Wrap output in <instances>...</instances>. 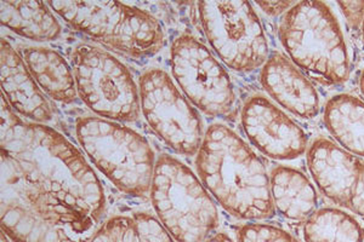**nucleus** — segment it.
<instances>
[{"instance_id":"obj_1","label":"nucleus","mask_w":364,"mask_h":242,"mask_svg":"<svg viewBox=\"0 0 364 242\" xmlns=\"http://www.w3.org/2000/svg\"><path fill=\"white\" fill-rule=\"evenodd\" d=\"M1 229L15 242H90L104 189L70 141L1 99Z\"/></svg>"},{"instance_id":"obj_2","label":"nucleus","mask_w":364,"mask_h":242,"mask_svg":"<svg viewBox=\"0 0 364 242\" xmlns=\"http://www.w3.org/2000/svg\"><path fill=\"white\" fill-rule=\"evenodd\" d=\"M196 166L205 188L235 217L267 219L274 214L265 165L248 144L224 125H211Z\"/></svg>"},{"instance_id":"obj_3","label":"nucleus","mask_w":364,"mask_h":242,"mask_svg":"<svg viewBox=\"0 0 364 242\" xmlns=\"http://www.w3.org/2000/svg\"><path fill=\"white\" fill-rule=\"evenodd\" d=\"M279 39L294 65L312 78L331 85L348 80V45L336 15L326 3H295L282 18Z\"/></svg>"},{"instance_id":"obj_4","label":"nucleus","mask_w":364,"mask_h":242,"mask_svg":"<svg viewBox=\"0 0 364 242\" xmlns=\"http://www.w3.org/2000/svg\"><path fill=\"white\" fill-rule=\"evenodd\" d=\"M151 199L161 226L176 242H204L219 214L198 178L173 156L156 161Z\"/></svg>"},{"instance_id":"obj_5","label":"nucleus","mask_w":364,"mask_h":242,"mask_svg":"<svg viewBox=\"0 0 364 242\" xmlns=\"http://www.w3.org/2000/svg\"><path fill=\"white\" fill-rule=\"evenodd\" d=\"M48 5L79 32L134 57L152 56L164 45L159 21L141 9L116 1H50Z\"/></svg>"},{"instance_id":"obj_6","label":"nucleus","mask_w":364,"mask_h":242,"mask_svg":"<svg viewBox=\"0 0 364 242\" xmlns=\"http://www.w3.org/2000/svg\"><path fill=\"white\" fill-rule=\"evenodd\" d=\"M75 131L91 161L120 192L135 197L149 193L156 163L140 133L100 118L79 120Z\"/></svg>"},{"instance_id":"obj_7","label":"nucleus","mask_w":364,"mask_h":242,"mask_svg":"<svg viewBox=\"0 0 364 242\" xmlns=\"http://www.w3.org/2000/svg\"><path fill=\"white\" fill-rule=\"evenodd\" d=\"M78 94L91 111L114 120L134 121L140 115V94L127 67L105 50L79 45L72 54Z\"/></svg>"},{"instance_id":"obj_8","label":"nucleus","mask_w":364,"mask_h":242,"mask_svg":"<svg viewBox=\"0 0 364 242\" xmlns=\"http://www.w3.org/2000/svg\"><path fill=\"white\" fill-rule=\"evenodd\" d=\"M204 33L221 61L237 72H250L269 60L265 32L245 1L199 3Z\"/></svg>"},{"instance_id":"obj_9","label":"nucleus","mask_w":364,"mask_h":242,"mask_svg":"<svg viewBox=\"0 0 364 242\" xmlns=\"http://www.w3.org/2000/svg\"><path fill=\"white\" fill-rule=\"evenodd\" d=\"M141 109L149 126L178 154L195 155L203 141L202 120L166 72L147 70L140 78Z\"/></svg>"},{"instance_id":"obj_10","label":"nucleus","mask_w":364,"mask_h":242,"mask_svg":"<svg viewBox=\"0 0 364 242\" xmlns=\"http://www.w3.org/2000/svg\"><path fill=\"white\" fill-rule=\"evenodd\" d=\"M170 61L175 80L196 107L213 116L230 113L235 103L231 79L200 41L178 37Z\"/></svg>"},{"instance_id":"obj_11","label":"nucleus","mask_w":364,"mask_h":242,"mask_svg":"<svg viewBox=\"0 0 364 242\" xmlns=\"http://www.w3.org/2000/svg\"><path fill=\"white\" fill-rule=\"evenodd\" d=\"M307 165L321 193L364 217V160L319 138L307 152Z\"/></svg>"},{"instance_id":"obj_12","label":"nucleus","mask_w":364,"mask_h":242,"mask_svg":"<svg viewBox=\"0 0 364 242\" xmlns=\"http://www.w3.org/2000/svg\"><path fill=\"white\" fill-rule=\"evenodd\" d=\"M242 125L250 142L272 159L293 160L306 152L305 131L262 96H254L245 103Z\"/></svg>"},{"instance_id":"obj_13","label":"nucleus","mask_w":364,"mask_h":242,"mask_svg":"<svg viewBox=\"0 0 364 242\" xmlns=\"http://www.w3.org/2000/svg\"><path fill=\"white\" fill-rule=\"evenodd\" d=\"M261 84L282 107L302 119H312L319 111V96L310 80L283 55L274 53L261 72Z\"/></svg>"},{"instance_id":"obj_14","label":"nucleus","mask_w":364,"mask_h":242,"mask_svg":"<svg viewBox=\"0 0 364 242\" xmlns=\"http://www.w3.org/2000/svg\"><path fill=\"white\" fill-rule=\"evenodd\" d=\"M1 87L10 106L36 123H48L53 111L28 68L13 46L1 40Z\"/></svg>"},{"instance_id":"obj_15","label":"nucleus","mask_w":364,"mask_h":242,"mask_svg":"<svg viewBox=\"0 0 364 242\" xmlns=\"http://www.w3.org/2000/svg\"><path fill=\"white\" fill-rule=\"evenodd\" d=\"M271 195L278 212L290 221L310 217L318 205L315 187L295 168L278 166L271 173Z\"/></svg>"},{"instance_id":"obj_16","label":"nucleus","mask_w":364,"mask_h":242,"mask_svg":"<svg viewBox=\"0 0 364 242\" xmlns=\"http://www.w3.org/2000/svg\"><path fill=\"white\" fill-rule=\"evenodd\" d=\"M22 57L34 80L51 99L63 103L75 101V79L61 55L46 48H27L22 50Z\"/></svg>"},{"instance_id":"obj_17","label":"nucleus","mask_w":364,"mask_h":242,"mask_svg":"<svg viewBox=\"0 0 364 242\" xmlns=\"http://www.w3.org/2000/svg\"><path fill=\"white\" fill-rule=\"evenodd\" d=\"M323 120L336 142L364 158V102L352 94H336L326 104Z\"/></svg>"},{"instance_id":"obj_18","label":"nucleus","mask_w":364,"mask_h":242,"mask_svg":"<svg viewBox=\"0 0 364 242\" xmlns=\"http://www.w3.org/2000/svg\"><path fill=\"white\" fill-rule=\"evenodd\" d=\"M0 9L1 25L21 37L50 41L56 40L61 34V26L46 3L3 0Z\"/></svg>"},{"instance_id":"obj_19","label":"nucleus","mask_w":364,"mask_h":242,"mask_svg":"<svg viewBox=\"0 0 364 242\" xmlns=\"http://www.w3.org/2000/svg\"><path fill=\"white\" fill-rule=\"evenodd\" d=\"M90 242H176L154 216H117L100 226Z\"/></svg>"},{"instance_id":"obj_20","label":"nucleus","mask_w":364,"mask_h":242,"mask_svg":"<svg viewBox=\"0 0 364 242\" xmlns=\"http://www.w3.org/2000/svg\"><path fill=\"white\" fill-rule=\"evenodd\" d=\"M306 242H364V229L351 214L321 209L307 218L302 228Z\"/></svg>"},{"instance_id":"obj_21","label":"nucleus","mask_w":364,"mask_h":242,"mask_svg":"<svg viewBox=\"0 0 364 242\" xmlns=\"http://www.w3.org/2000/svg\"><path fill=\"white\" fill-rule=\"evenodd\" d=\"M238 242H299L286 230L269 226L252 223L240 226L238 230Z\"/></svg>"},{"instance_id":"obj_22","label":"nucleus","mask_w":364,"mask_h":242,"mask_svg":"<svg viewBox=\"0 0 364 242\" xmlns=\"http://www.w3.org/2000/svg\"><path fill=\"white\" fill-rule=\"evenodd\" d=\"M338 5L352 27L358 28V26L363 23L364 1H340Z\"/></svg>"},{"instance_id":"obj_23","label":"nucleus","mask_w":364,"mask_h":242,"mask_svg":"<svg viewBox=\"0 0 364 242\" xmlns=\"http://www.w3.org/2000/svg\"><path fill=\"white\" fill-rule=\"evenodd\" d=\"M257 6L269 16H278L294 6V1H259Z\"/></svg>"},{"instance_id":"obj_24","label":"nucleus","mask_w":364,"mask_h":242,"mask_svg":"<svg viewBox=\"0 0 364 242\" xmlns=\"http://www.w3.org/2000/svg\"><path fill=\"white\" fill-rule=\"evenodd\" d=\"M204 242H233L230 236L226 234H216L208 238Z\"/></svg>"},{"instance_id":"obj_25","label":"nucleus","mask_w":364,"mask_h":242,"mask_svg":"<svg viewBox=\"0 0 364 242\" xmlns=\"http://www.w3.org/2000/svg\"><path fill=\"white\" fill-rule=\"evenodd\" d=\"M360 94H363V97H364V70H362V73H360Z\"/></svg>"},{"instance_id":"obj_26","label":"nucleus","mask_w":364,"mask_h":242,"mask_svg":"<svg viewBox=\"0 0 364 242\" xmlns=\"http://www.w3.org/2000/svg\"><path fill=\"white\" fill-rule=\"evenodd\" d=\"M1 242H8V240H6V238H5L4 231H3V233H1Z\"/></svg>"},{"instance_id":"obj_27","label":"nucleus","mask_w":364,"mask_h":242,"mask_svg":"<svg viewBox=\"0 0 364 242\" xmlns=\"http://www.w3.org/2000/svg\"><path fill=\"white\" fill-rule=\"evenodd\" d=\"M362 34H363V41H364V20H363V23H362Z\"/></svg>"}]
</instances>
